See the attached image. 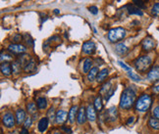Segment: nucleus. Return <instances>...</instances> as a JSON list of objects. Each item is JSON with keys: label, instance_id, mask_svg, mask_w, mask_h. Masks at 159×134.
<instances>
[{"label": "nucleus", "instance_id": "c756f323", "mask_svg": "<svg viewBox=\"0 0 159 134\" xmlns=\"http://www.w3.org/2000/svg\"><path fill=\"white\" fill-rule=\"evenodd\" d=\"M127 74H128V77H129L131 79L134 80V81H141V77L139 76V74L132 73V71L128 72V73H127Z\"/></svg>", "mask_w": 159, "mask_h": 134}, {"label": "nucleus", "instance_id": "6e6552de", "mask_svg": "<svg viewBox=\"0 0 159 134\" xmlns=\"http://www.w3.org/2000/svg\"><path fill=\"white\" fill-rule=\"evenodd\" d=\"M155 45H156L155 41L151 37H146V38L142 40V48H144L145 51H150L152 49H154Z\"/></svg>", "mask_w": 159, "mask_h": 134}, {"label": "nucleus", "instance_id": "20e7f679", "mask_svg": "<svg viewBox=\"0 0 159 134\" xmlns=\"http://www.w3.org/2000/svg\"><path fill=\"white\" fill-rule=\"evenodd\" d=\"M127 35V31L123 28H114L108 31V39L111 42H118L124 39Z\"/></svg>", "mask_w": 159, "mask_h": 134}, {"label": "nucleus", "instance_id": "a19ab883", "mask_svg": "<svg viewBox=\"0 0 159 134\" xmlns=\"http://www.w3.org/2000/svg\"><path fill=\"white\" fill-rule=\"evenodd\" d=\"M153 116L154 117L159 120V106H156L154 109H153Z\"/></svg>", "mask_w": 159, "mask_h": 134}, {"label": "nucleus", "instance_id": "c9c22d12", "mask_svg": "<svg viewBox=\"0 0 159 134\" xmlns=\"http://www.w3.org/2000/svg\"><path fill=\"white\" fill-rule=\"evenodd\" d=\"M12 59V57L10 56L9 54H1V63H4V60L5 62H7V61H10Z\"/></svg>", "mask_w": 159, "mask_h": 134}, {"label": "nucleus", "instance_id": "b1692460", "mask_svg": "<svg viewBox=\"0 0 159 134\" xmlns=\"http://www.w3.org/2000/svg\"><path fill=\"white\" fill-rule=\"evenodd\" d=\"M97 74H98V68L94 67L91 69V71H89V73L88 74V79L89 80V81H93V80L96 78Z\"/></svg>", "mask_w": 159, "mask_h": 134}, {"label": "nucleus", "instance_id": "49530a36", "mask_svg": "<svg viewBox=\"0 0 159 134\" xmlns=\"http://www.w3.org/2000/svg\"><path fill=\"white\" fill-rule=\"evenodd\" d=\"M54 13H55V14H60V11H59L58 9H55V10H54Z\"/></svg>", "mask_w": 159, "mask_h": 134}, {"label": "nucleus", "instance_id": "6ab92c4d", "mask_svg": "<svg viewBox=\"0 0 159 134\" xmlns=\"http://www.w3.org/2000/svg\"><path fill=\"white\" fill-rule=\"evenodd\" d=\"M47 127H48V117H42V119L39 120V124H38V128L40 132H44L46 131Z\"/></svg>", "mask_w": 159, "mask_h": 134}, {"label": "nucleus", "instance_id": "a211bd4d", "mask_svg": "<svg viewBox=\"0 0 159 134\" xmlns=\"http://www.w3.org/2000/svg\"><path fill=\"white\" fill-rule=\"evenodd\" d=\"M115 51H116V53H117V54L124 56V55L127 54V53H128L129 48L127 47L125 44H123V43H118L117 45L115 46Z\"/></svg>", "mask_w": 159, "mask_h": 134}, {"label": "nucleus", "instance_id": "39448f33", "mask_svg": "<svg viewBox=\"0 0 159 134\" xmlns=\"http://www.w3.org/2000/svg\"><path fill=\"white\" fill-rule=\"evenodd\" d=\"M2 122H3V124L8 128L13 127L15 124V117L12 112H6L2 117Z\"/></svg>", "mask_w": 159, "mask_h": 134}, {"label": "nucleus", "instance_id": "f257e3e1", "mask_svg": "<svg viewBox=\"0 0 159 134\" xmlns=\"http://www.w3.org/2000/svg\"><path fill=\"white\" fill-rule=\"evenodd\" d=\"M136 91L129 87L126 88L122 92L121 98H120V108L123 110H129L131 109L134 104L136 103Z\"/></svg>", "mask_w": 159, "mask_h": 134}, {"label": "nucleus", "instance_id": "2f4dec72", "mask_svg": "<svg viewBox=\"0 0 159 134\" xmlns=\"http://www.w3.org/2000/svg\"><path fill=\"white\" fill-rule=\"evenodd\" d=\"M151 13L154 17H159V3H155L153 5L151 9Z\"/></svg>", "mask_w": 159, "mask_h": 134}, {"label": "nucleus", "instance_id": "a18cd8bd", "mask_svg": "<svg viewBox=\"0 0 159 134\" xmlns=\"http://www.w3.org/2000/svg\"><path fill=\"white\" fill-rule=\"evenodd\" d=\"M21 134H29L28 130H26V128H23L22 132H21Z\"/></svg>", "mask_w": 159, "mask_h": 134}, {"label": "nucleus", "instance_id": "de8ad7c7", "mask_svg": "<svg viewBox=\"0 0 159 134\" xmlns=\"http://www.w3.org/2000/svg\"><path fill=\"white\" fill-rule=\"evenodd\" d=\"M53 134H61V133H60V132H58V131H55Z\"/></svg>", "mask_w": 159, "mask_h": 134}, {"label": "nucleus", "instance_id": "393cba45", "mask_svg": "<svg viewBox=\"0 0 159 134\" xmlns=\"http://www.w3.org/2000/svg\"><path fill=\"white\" fill-rule=\"evenodd\" d=\"M111 89H112V84H111V81L106 82V83L103 84V86L101 87V89H100V94L106 95Z\"/></svg>", "mask_w": 159, "mask_h": 134}, {"label": "nucleus", "instance_id": "dca6fc26", "mask_svg": "<svg viewBox=\"0 0 159 134\" xmlns=\"http://www.w3.org/2000/svg\"><path fill=\"white\" fill-rule=\"evenodd\" d=\"M0 68H1V72L2 73L4 74V76H10V74L12 73V65H10V64L8 62H5V63H2L1 66H0Z\"/></svg>", "mask_w": 159, "mask_h": 134}, {"label": "nucleus", "instance_id": "e433bc0d", "mask_svg": "<svg viewBox=\"0 0 159 134\" xmlns=\"http://www.w3.org/2000/svg\"><path fill=\"white\" fill-rule=\"evenodd\" d=\"M118 64H119V65H120V67H121V68H123V69H125V71H126L127 73H128V72H130V71H132V69H131V68H130L129 66H127L126 64H125V63H123V62H122V61H119V62H118Z\"/></svg>", "mask_w": 159, "mask_h": 134}, {"label": "nucleus", "instance_id": "0eeeda50", "mask_svg": "<svg viewBox=\"0 0 159 134\" xmlns=\"http://www.w3.org/2000/svg\"><path fill=\"white\" fill-rule=\"evenodd\" d=\"M8 50L14 53V54H24V53L26 51V46L22 45V44H10L8 46Z\"/></svg>", "mask_w": 159, "mask_h": 134}, {"label": "nucleus", "instance_id": "c03bdc74", "mask_svg": "<svg viewBox=\"0 0 159 134\" xmlns=\"http://www.w3.org/2000/svg\"><path fill=\"white\" fill-rule=\"evenodd\" d=\"M63 129H64L66 132H68V133H72V130L70 129V128H66V127H64L63 126Z\"/></svg>", "mask_w": 159, "mask_h": 134}, {"label": "nucleus", "instance_id": "a878e982", "mask_svg": "<svg viewBox=\"0 0 159 134\" xmlns=\"http://www.w3.org/2000/svg\"><path fill=\"white\" fill-rule=\"evenodd\" d=\"M35 69V62L34 59H31V61L26 64V66L24 68L25 69V72L26 73H31V72H33L34 69Z\"/></svg>", "mask_w": 159, "mask_h": 134}, {"label": "nucleus", "instance_id": "f704fd0d", "mask_svg": "<svg viewBox=\"0 0 159 134\" xmlns=\"http://www.w3.org/2000/svg\"><path fill=\"white\" fill-rule=\"evenodd\" d=\"M31 123H33V119H31V117H26L25 122H24L25 128H29L31 125Z\"/></svg>", "mask_w": 159, "mask_h": 134}, {"label": "nucleus", "instance_id": "aec40b11", "mask_svg": "<svg viewBox=\"0 0 159 134\" xmlns=\"http://www.w3.org/2000/svg\"><path fill=\"white\" fill-rule=\"evenodd\" d=\"M108 74H109L108 69H103L102 71H100L98 73V74H97V77H96L97 82H102V81H104V80L106 79V77H108Z\"/></svg>", "mask_w": 159, "mask_h": 134}, {"label": "nucleus", "instance_id": "f8f14e48", "mask_svg": "<svg viewBox=\"0 0 159 134\" xmlns=\"http://www.w3.org/2000/svg\"><path fill=\"white\" fill-rule=\"evenodd\" d=\"M67 117H68V114L67 112L64 110H59L56 112V122L58 124H62L67 120Z\"/></svg>", "mask_w": 159, "mask_h": 134}, {"label": "nucleus", "instance_id": "cd10ccee", "mask_svg": "<svg viewBox=\"0 0 159 134\" xmlns=\"http://www.w3.org/2000/svg\"><path fill=\"white\" fill-rule=\"evenodd\" d=\"M94 107H95V109H96L97 111H101L102 110L103 104H102V99H101L100 96H98V97L95 98V100H94Z\"/></svg>", "mask_w": 159, "mask_h": 134}, {"label": "nucleus", "instance_id": "7ed1b4c3", "mask_svg": "<svg viewBox=\"0 0 159 134\" xmlns=\"http://www.w3.org/2000/svg\"><path fill=\"white\" fill-rule=\"evenodd\" d=\"M151 58L149 56H141L135 61V68L141 73L146 72L151 66Z\"/></svg>", "mask_w": 159, "mask_h": 134}, {"label": "nucleus", "instance_id": "ea45409f", "mask_svg": "<svg viewBox=\"0 0 159 134\" xmlns=\"http://www.w3.org/2000/svg\"><path fill=\"white\" fill-rule=\"evenodd\" d=\"M88 10H89V12H91L92 14H93V15H96L98 13V9H97L96 6H91Z\"/></svg>", "mask_w": 159, "mask_h": 134}, {"label": "nucleus", "instance_id": "72a5a7b5", "mask_svg": "<svg viewBox=\"0 0 159 134\" xmlns=\"http://www.w3.org/2000/svg\"><path fill=\"white\" fill-rule=\"evenodd\" d=\"M132 1H134V4L136 5V6L139 7L140 9L145 7V2L142 1V0H132Z\"/></svg>", "mask_w": 159, "mask_h": 134}, {"label": "nucleus", "instance_id": "ddd939ff", "mask_svg": "<svg viewBox=\"0 0 159 134\" xmlns=\"http://www.w3.org/2000/svg\"><path fill=\"white\" fill-rule=\"evenodd\" d=\"M78 112H79V107L77 105H74L71 107L70 111H69V114H68V117H69V121L71 123L75 122L76 119H77V116H78Z\"/></svg>", "mask_w": 159, "mask_h": 134}, {"label": "nucleus", "instance_id": "423d86ee", "mask_svg": "<svg viewBox=\"0 0 159 134\" xmlns=\"http://www.w3.org/2000/svg\"><path fill=\"white\" fill-rule=\"evenodd\" d=\"M105 116H106V120L109 122H114L116 120H117L118 116V112H117V109L115 107H111L109 108L105 112Z\"/></svg>", "mask_w": 159, "mask_h": 134}, {"label": "nucleus", "instance_id": "4468645a", "mask_svg": "<svg viewBox=\"0 0 159 134\" xmlns=\"http://www.w3.org/2000/svg\"><path fill=\"white\" fill-rule=\"evenodd\" d=\"M87 117L88 120L92 122L95 121V120H96V112H95L93 106L92 105H88L87 108Z\"/></svg>", "mask_w": 159, "mask_h": 134}, {"label": "nucleus", "instance_id": "f03ea898", "mask_svg": "<svg viewBox=\"0 0 159 134\" xmlns=\"http://www.w3.org/2000/svg\"><path fill=\"white\" fill-rule=\"evenodd\" d=\"M152 104V99L148 94H142L136 102V110L137 112H145L149 110Z\"/></svg>", "mask_w": 159, "mask_h": 134}, {"label": "nucleus", "instance_id": "9d476101", "mask_svg": "<svg viewBox=\"0 0 159 134\" xmlns=\"http://www.w3.org/2000/svg\"><path fill=\"white\" fill-rule=\"evenodd\" d=\"M147 79L150 81H156L159 79V66L153 67L147 73Z\"/></svg>", "mask_w": 159, "mask_h": 134}, {"label": "nucleus", "instance_id": "5701e85b", "mask_svg": "<svg viewBox=\"0 0 159 134\" xmlns=\"http://www.w3.org/2000/svg\"><path fill=\"white\" fill-rule=\"evenodd\" d=\"M92 61L89 58L86 59V60H84V62L83 72H84V73H89V71H91V69H92Z\"/></svg>", "mask_w": 159, "mask_h": 134}, {"label": "nucleus", "instance_id": "4be33fe9", "mask_svg": "<svg viewBox=\"0 0 159 134\" xmlns=\"http://www.w3.org/2000/svg\"><path fill=\"white\" fill-rule=\"evenodd\" d=\"M148 125H149L150 128L154 130H159V120L156 119V117H151L148 120Z\"/></svg>", "mask_w": 159, "mask_h": 134}, {"label": "nucleus", "instance_id": "58836bf2", "mask_svg": "<svg viewBox=\"0 0 159 134\" xmlns=\"http://www.w3.org/2000/svg\"><path fill=\"white\" fill-rule=\"evenodd\" d=\"M26 43H28V45L29 46H34V40L31 39V37L30 36V35H28V34H26Z\"/></svg>", "mask_w": 159, "mask_h": 134}, {"label": "nucleus", "instance_id": "9b49d317", "mask_svg": "<svg viewBox=\"0 0 159 134\" xmlns=\"http://www.w3.org/2000/svg\"><path fill=\"white\" fill-rule=\"evenodd\" d=\"M87 110L84 109V107H81L79 109L78 116H77V121L79 124H84L87 121Z\"/></svg>", "mask_w": 159, "mask_h": 134}, {"label": "nucleus", "instance_id": "2eb2a0df", "mask_svg": "<svg viewBox=\"0 0 159 134\" xmlns=\"http://www.w3.org/2000/svg\"><path fill=\"white\" fill-rule=\"evenodd\" d=\"M16 120H17V124L21 125L26 120V112L23 109H19L16 112Z\"/></svg>", "mask_w": 159, "mask_h": 134}, {"label": "nucleus", "instance_id": "37998d69", "mask_svg": "<svg viewBox=\"0 0 159 134\" xmlns=\"http://www.w3.org/2000/svg\"><path fill=\"white\" fill-rule=\"evenodd\" d=\"M134 120H135V117H134V116L130 117V120H128V122H127V124H131V123L134 122Z\"/></svg>", "mask_w": 159, "mask_h": 134}, {"label": "nucleus", "instance_id": "1a4fd4ad", "mask_svg": "<svg viewBox=\"0 0 159 134\" xmlns=\"http://www.w3.org/2000/svg\"><path fill=\"white\" fill-rule=\"evenodd\" d=\"M95 49H96V46H95V43L92 41H87L83 44V52L88 55L92 54Z\"/></svg>", "mask_w": 159, "mask_h": 134}, {"label": "nucleus", "instance_id": "7c9ffc66", "mask_svg": "<svg viewBox=\"0 0 159 134\" xmlns=\"http://www.w3.org/2000/svg\"><path fill=\"white\" fill-rule=\"evenodd\" d=\"M47 117L51 120V121H54L56 120V114H55V112H54V109L53 108H50L48 112H47Z\"/></svg>", "mask_w": 159, "mask_h": 134}, {"label": "nucleus", "instance_id": "412c9836", "mask_svg": "<svg viewBox=\"0 0 159 134\" xmlns=\"http://www.w3.org/2000/svg\"><path fill=\"white\" fill-rule=\"evenodd\" d=\"M31 57H30V55H26V54H23V55H21L20 57H19V59H18V63L21 65V67H23V68H25L26 66V64H28L30 61H31Z\"/></svg>", "mask_w": 159, "mask_h": 134}, {"label": "nucleus", "instance_id": "f3484780", "mask_svg": "<svg viewBox=\"0 0 159 134\" xmlns=\"http://www.w3.org/2000/svg\"><path fill=\"white\" fill-rule=\"evenodd\" d=\"M126 8H127V11H128V13L130 15H137V16L144 15V12H142L139 7L134 6V5H128Z\"/></svg>", "mask_w": 159, "mask_h": 134}, {"label": "nucleus", "instance_id": "c85d7f7f", "mask_svg": "<svg viewBox=\"0 0 159 134\" xmlns=\"http://www.w3.org/2000/svg\"><path fill=\"white\" fill-rule=\"evenodd\" d=\"M26 110H28V112L31 115H35L36 112V106L35 103H29L26 105Z\"/></svg>", "mask_w": 159, "mask_h": 134}, {"label": "nucleus", "instance_id": "4c0bfd02", "mask_svg": "<svg viewBox=\"0 0 159 134\" xmlns=\"http://www.w3.org/2000/svg\"><path fill=\"white\" fill-rule=\"evenodd\" d=\"M114 92H115V89L112 87V89H111L110 91H109V92L107 93V94H106L105 95V100L106 101H108L111 97H112V96H113V94H114Z\"/></svg>", "mask_w": 159, "mask_h": 134}, {"label": "nucleus", "instance_id": "79ce46f5", "mask_svg": "<svg viewBox=\"0 0 159 134\" xmlns=\"http://www.w3.org/2000/svg\"><path fill=\"white\" fill-rule=\"evenodd\" d=\"M153 92L156 93V94H159V85H157V86L153 87Z\"/></svg>", "mask_w": 159, "mask_h": 134}, {"label": "nucleus", "instance_id": "473e14b6", "mask_svg": "<svg viewBox=\"0 0 159 134\" xmlns=\"http://www.w3.org/2000/svg\"><path fill=\"white\" fill-rule=\"evenodd\" d=\"M21 65L18 63V62H15L12 64V71L15 73H19L21 72Z\"/></svg>", "mask_w": 159, "mask_h": 134}, {"label": "nucleus", "instance_id": "bb28decb", "mask_svg": "<svg viewBox=\"0 0 159 134\" xmlns=\"http://www.w3.org/2000/svg\"><path fill=\"white\" fill-rule=\"evenodd\" d=\"M36 105H38L39 109L43 110V109H45L46 107H47V101H46L45 98L40 97V98H39L38 100H36Z\"/></svg>", "mask_w": 159, "mask_h": 134}]
</instances>
